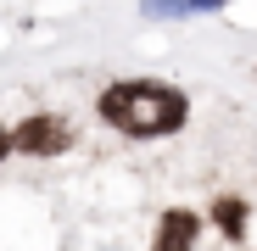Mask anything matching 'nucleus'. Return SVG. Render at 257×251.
Listing matches in <instances>:
<instances>
[{
	"label": "nucleus",
	"mask_w": 257,
	"mask_h": 251,
	"mask_svg": "<svg viewBox=\"0 0 257 251\" xmlns=\"http://www.w3.org/2000/svg\"><path fill=\"white\" fill-rule=\"evenodd\" d=\"M101 123L135 134V140H157V134H179L190 123V101L174 84H157V78H123V84H106L101 101H95Z\"/></svg>",
	"instance_id": "nucleus-1"
},
{
	"label": "nucleus",
	"mask_w": 257,
	"mask_h": 251,
	"mask_svg": "<svg viewBox=\"0 0 257 251\" xmlns=\"http://www.w3.org/2000/svg\"><path fill=\"white\" fill-rule=\"evenodd\" d=\"M67 145H73V123L56 112H28L12 129V151H23V156H62Z\"/></svg>",
	"instance_id": "nucleus-2"
},
{
	"label": "nucleus",
	"mask_w": 257,
	"mask_h": 251,
	"mask_svg": "<svg viewBox=\"0 0 257 251\" xmlns=\"http://www.w3.org/2000/svg\"><path fill=\"white\" fill-rule=\"evenodd\" d=\"M201 234V218L190 212V206H168V212L157 218V234H151V251H190Z\"/></svg>",
	"instance_id": "nucleus-3"
},
{
	"label": "nucleus",
	"mask_w": 257,
	"mask_h": 251,
	"mask_svg": "<svg viewBox=\"0 0 257 251\" xmlns=\"http://www.w3.org/2000/svg\"><path fill=\"white\" fill-rule=\"evenodd\" d=\"M212 229L224 240H246V201L240 195H218L212 201Z\"/></svg>",
	"instance_id": "nucleus-4"
},
{
	"label": "nucleus",
	"mask_w": 257,
	"mask_h": 251,
	"mask_svg": "<svg viewBox=\"0 0 257 251\" xmlns=\"http://www.w3.org/2000/svg\"><path fill=\"white\" fill-rule=\"evenodd\" d=\"M140 12H146V17H185L190 0H140Z\"/></svg>",
	"instance_id": "nucleus-5"
},
{
	"label": "nucleus",
	"mask_w": 257,
	"mask_h": 251,
	"mask_svg": "<svg viewBox=\"0 0 257 251\" xmlns=\"http://www.w3.org/2000/svg\"><path fill=\"white\" fill-rule=\"evenodd\" d=\"M218 6H229V0H190V12H218Z\"/></svg>",
	"instance_id": "nucleus-6"
},
{
	"label": "nucleus",
	"mask_w": 257,
	"mask_h": 251,
	"mask_svg": "<svg viewBox=\"0 0 257 251\" xmlns=\"http://www.w3.org/2000/svg\"><path fill=\"white\" fill-rule=\"evenodd\" d=\"M6 156H12V134H6V129H0V162H6Z\"/></svg>",
	"instance_id": "nucleus-7"
}]
</instances>
